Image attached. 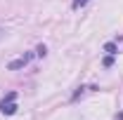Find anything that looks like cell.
Instances as JSON below:
<instances>
[{
	"label": "cell",
	"mask_w": 123,
	"mask_h": 120,
	"mask_svg": "<svg viewBox=\"0 0 123 120\" xmlns=\"http://www.w3.org/2000/svg\"><path fill=\"white\" fill-rule=\"evenodd\" d=\"M31 59H33V54H24V57H19V59H14V61H12V64H10V68H12V71H17V68L26 66Z\"/></svg>",
	"instance_id": "obj_2"
},
{
	"label": "cell",
	"mask_w": 123,
	"mask_h": 120,
	"mask_svg": "<svg viewBox=\"0 0 123 120\" xmlns=\"http://www.w3.org/2000/svg\"><path fill=\"white\" fill-rule=\"evenodd\" d=\"M90 0H74V10H78V7H83V5H88Z\"/></svg>",
	"instance_id": "obj_3"
},
{
	"label": "cell",
	"mask_w": 123,
	"mask_h": 120,
	"mask_svg": "<svg viewBox=\"0 0 123 120\" xmlns=\"http://www.w3.org/2000/svg\"><path fill=\"white\" fill-rule=\"evenodd\" d=\"M0 111H2L5 115H14V111H17V94L14 92H10V94L0 101Z\"/></svg>",
	"instance_id": "obj_1"
},
{
	"label": "cell",
	"mask_w": 123,
	"mask_h": 120,
	"mask_svg": "<svg viewBox=\"0 0 123 120\" xmlns=\"http://www.w3.org/2000/svg\"><path fill=\"white\" fill-rule=\"evenodd\" d=\"M0 35H2V28H0Z\"/></svg>",
	"instance_id": "obj_4"
}]
</instances>
